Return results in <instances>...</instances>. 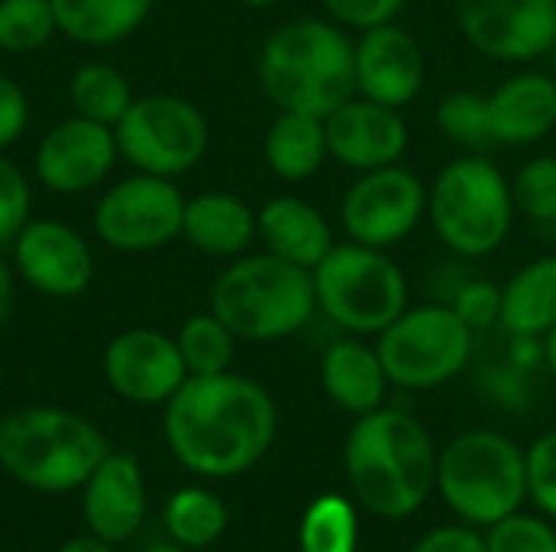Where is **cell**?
I'll list each match as a JSON object with an SVG mask.
<instances>
[{
	"label": "cell",
	"mask_w": 556,
	"mask_h": 552,
	"mask_svg": "<svg viewBox=\"0 0 556 552\" xmlns=\"http://www.w3.org/2000/svg\"><path fill=\"white\" fill-rule=\"evenodd\" d=\"M26 124H29V101H26V91H23L13 78L0 75V153H3L10 143L20 140V133L26 130Z\"/></svg>",
	"instance_id": "39"
},
{
	"label": "cell",
	"mask_w": 556,
	"mask_h": 552,
	"mask_svg": "<svg viewBox=\"0 0 556 552\" xmlns=\"http://www.w3.org/2000/svg\"><path fill=\"white\" fill-rule=\"evenodd\" d=\"M59 33L49 0H0V49L36 52Z\"/></svg>",
	"instance_id": "32"
},
{
	"label": "cell",
	"mask_w": 556,
	"mask_h": 552,
	"mask_svg": "<svg viewBox=\"0 0 556 552\" xmlns=\"http://www.w3.org/2000/svg\"><path fill=\"white\" fill-rule=\"evenodd\" d=\"M29 202L33 195L26 176L0 156V247L13 244V238L29 221Z\"/></svg>",
	"instance_id": "36"
},
{
	"label": "cell",
	"mask_w": 556,
	"mask_h": 552,
	"mask_svg": "<svg viewBox=\"0 0 556 552\" xmlns=\"http://www.w3.org/2000/svg\"><path fill=\"white\" fill-rule=\"evenodd\" d=\"M16 273L42 296L75 299L94 283V254L88 241L62 221H26L13 238Z\"/></svg>",
	"instance_id": "15"
},
{
	"label": "cell",
	"mask_w": 556,
	"mask_h": 552,
	"mask_svg": "<svg viewBox=\"0 0 556 552\" xmlns=\"http://www.w3.org/2000/svg\"><path fill=\"white\" fill-rule=\"evenodd\" d=\"M163 436L182 468L202 478H235L254 468L277 436V403L251 377H186L166 400Z\"/></svg>",
	"instance_id": "1"
},
{
	"label": "cell",
	"mask_w": 556,
	"mask_h": 552,
	"mask_svg": "<svg viewBox=\"0 0 556 552\" xmlns=\"http://www.w3.org/2000/svg\"><path fill=\"white\" fill-rule=\"evenodd\" d=\"M456 26L479 55L525 65L554 46L556 0H456Z\"/></svg>",
	"instance_id": "13"
},
{
	"label": "cell",
	"mask_w": 556,
	"mask_h": 552,
	"mask_svg": "<svg viewBox=\"0 0 556 552\" xmlns=\"http://www.w3.org/2000/svg\"><path fill=\"white\" fill-rule=\"evenodd\" d=\"M81 514L88 534L114 547L140 530L147 514V485L134 455L108 452L101 459V465L81 485Z\"/></svg>",
	"instance_id": "19"
},
{
	"label": "cell",
	"mask_w": 556,
	"mask_h": 552,
	"mask_svg": "<svg viewBox=\"0 0 556 552\" xmlns=\"http://www.w3.org/2000/svg\"><path fill=\"white\" fill-rule=\"evenodd\" d=\"M186 198L173 179L137 172L111 185L94 208V234L111 251L147 254L182 238Z\"/></svg>",
	"instance_id": "12"
},
{
	"label": "cell",
	"mask_w": 556,
	"mask_h": 552,
	"mask_svg": "<svg viewBox=\"0 0 556 552\" xmlns=\"http://www.w3.org/2000/svg\"><path fill=\"white\" fill-rule=\"evenodd\" d=\"M498 325L515 338H544L556 329V254L528 260L502 283Z\"/></svg>",
	"instance_id": "24"
},
{
	"label": "cell",
	"mask_w": 556,
	"mask_h": 552,
	"mask_svg": "<svg viewBox=\"0 0 556 552\" xmlns=\"http://www.w3.org/2000/svg\"><path fill=\"white\" fill-rule=\"evenodd\" d=\"M424 85H427V55L414 33H407L397 20L358 33L355 94L404 111L410 101L420 98Z\"/></svg>",
	"instance_id": "16"
},
{
	"label": "cell",
	"mask_w": 556,
	"mask_h": 552,
	"mask_svg": "<svg viewBox=\"0 0 556 552\" xmlns=\"http://www.w3.org/2000/svg\"><path fill=\"white\" fill-rule=\"evenodd\" d=\"M121 150L114 127L88 120V117H68L55 124L36 146L33 166L36 179L55 192V195H78L94 185L114 169Z\"/></svg>",
	"instance_id": "14"
},
{
	"label": "cell",
	"mask_w": 556,
	"mask_h": 552,
	"mask_svg": "<svg viewBox=\"0 0 556 552\" xmlns=\"http://www.w3.org/2000/svg\"><path fill=\"white\" fill-rule=\"evenodd\" d=\"M489 552H556V534L551 524L511 514L498 524H492V534L485 537Z\"/></svg>",
	"instance_id": "34"
},
{
	"label": "cell",
	"mask_w": 556,
	"mask_h": 552,
	"mask_svg": "<svg viewBox=\"0 0 556 552\" xmlns=\"http://www.w3.org/2000/svg\"><path fill=\"white\" fill-rule=\"evenodd\" d=\"M59 552H114V543H108V540L88 534V537H72L68 543H62V550Z\"/></svg>",
	"instance_id": "42"
},
{
	"label": "cell",
	"mask_w": 556,
	"mask_h": 552,
	"mask_svg": "<svg viewBox=\"0 0 556 552\" xmlns=\"http://www.w3.org/2000/svg\"><path fill=\"white\" fill-rule=\"evenodd\" d=\"M59 33L81 46H114L134 36L156 0H49Z\"/></svg>",
	"instance_id": "26"
},
{
	"label": "cell",
	"mask_w": 556,
	"mask_h": 552,
	"mask_svg": "<svg viewBox=\"0 0 556 552\" xmlns=\"http://www.w3.org/2000/svg\"><path fill=\"white\" fill-rule=\"evenodd\" d=\"M208 309L238 342H280L303 332L316 309L313 270L267 251L235 257L212 283Z\"/></svg>",
	"instance_id": "4"
},
{
	"label": "cell",
	"mask_w": 556,
	"mask_h": 552,
	"mask_svg": "<svg viewBox=\"0 0 556 552\" xmlns=\"http://www.w3.org/2000/svg\"><path fill=\"white\" fill-rule=\"evenodd\" d=\"M104 377L130 403H166L189 377L176 338L156 329H127L104 348Z\"/></svg>",
	"instance_id": "17"
},
{
	"label": "cell",
	"mask_w": 556,
	"mask_h": 552,
	"mask_svg": "<svg viewBox=\"0 0 556 552\" xmlns=\"http://www.w3.org/2000/svg\"><path fill=\"white\" fill-rule=\"evenodd\" d=\"M121 156L137 169L176 179L195 169L208 150L205 114L179 94L134 98L127 114L114 124Z\"/></svg>",
	"instance_id": "10"
},
{
	"label": "cell",
	"mask_w": 556,
	"mask_h": 552,
	"mask_svg": "<svg viewBox=\"0 0 556 552\" xmlns=\"http://www.w3.org/2000/svg\"><path fill=\"white\" fill-rule=\"evenodd\" d=\"M437 488L463 521L492 527L525 504L528 455L495 429H469L440 452Z\"/></svg>",
	"instance_id": "8"
},
{
	"label": "cell",
	"mask_w": 556,
	"mask_h": 552,
	"mask_svg": "<svg viewBox=\"0 0 556 552\" xmlns=\"http://www.w3.org/2000/svg\"><path fill=\"white\" fill-rule=\"evenodd\" d=\"M316 309L349 335H381L407 306L410 283L401 264L368 244H336L313 267Z\"/></svg>",
	"instance_id": "7"
},
{
	"label": "cell",
	"mask_w": 556,
	"mask_h": 552,
	"mask_svg": "<svg viewBox=\"0 0 556 552\" xmlns=\"http://www.w3.org/2000/svg\"><path fill=\"white\" fill-rule=\"evenodd\" d=\"M264 163L283 182H306L329 163L326 120L303 111H277L264 133Z\"/></svg>",
	"instance_id": "25"
},
{
	"label": "cell",
	"mask_w": 556,
	"mask_h": 552,
	"mask_svg": "<svg viewBox=\"0 0 556 552\" xmlns=\"http://www.w3.org/2000/svg\"><path fill=\"white\" fill-rule=\"evenodd\" d=\"M319 381L329 400L355 416H365L384 407L388 397V371L378 355V345L362 342V335H349L332 342L319 361Z\"/></svg>",
	"instance_id": "22"
},
{
	"label": "cell",
	"mask_w": 556,
	"mask_h": 552,
	"mask_svg": "<svg viewBox=\"0 0 556 552\" xmlns=\"http://www.w3.org/2000/svg\"><path fill=\"white\" fill-rule=\"evenodd\" d=\"M257 241L267 254L306 270L339 244L329 218L300 195H274L257 208Z\"/></svg>",
	"instance_id": "21"
},
{
	"label": "cell",
	"mask_w": 556,
	"mask_h": 552,
	"mask_svg": "<svg viewBox=\"0 0 556 552\" xmlns=\"http://www.w3.org/2000/svg\"><path fill=\"white\" fill-rule=\"evenodd\" d=\"M518 218L511 176L485 153L446 163L427 185V221L437 241L466 260L492 257Z\"/></svg>",
	"instance_id": "6"
},
{
	"label": "cell",
	"mask_w": 556,
	"mask_h": 552,
	"mask_svg": "<svg viewBox=\"0 0 556 552\" xmlns=\"http://www.w3.org/2000/svg\"><path fill=\"white\" fill-rule=\"evenodd\" d=\"M228 527V511L218 495L205 488H182L166 504V530L186 550L212 547Z\"/></svg>",
	"instance_id": "28"
},
{
	"label": "cell",
	"mask_w": 556,
	"mask_h": 552,
	"mask_svg": "<svg viewBox=\"0 0 556 552\" xmlns=\"http://www.w3.org/2000/svg\"><path fill=\"white\" fill-rule=\"evenodd\" d=\"M257 81L277 111L326 117L355 94V39L329 16L287 20L261 46Z\"/></svg>",
	"instance_id": "3"
},
{
	"label": "cell",
	"mask_w": 556,
	"mask_h": 552,
	"mask_svg": "<svg viewBox=\"0 0 556 552\" xmlns=\"http://www.w3.org/2000/svg\"><path fill=\"white\" fill-rule=\"evenodd\" d=\"M244 7H254V10H267V7H274V3H280V0H241Z\"/></svg>",
	"instance_id": "45"
},
{
	"label": "cell",
	"mask_w": 556,
	"mask_h": 552,
	"mask_svg": "<svg viewBox=\"0 0 556 552\" xmlns=\"http://www.w3.org/2000/svg\"><path fill=\"white\" fill-rule=\"evenodd\" d=\"M323 120H326L329 159L355 172L394 166L404 159L410 146V127L401 107H388L362 94H352Z\"/></svg>",
	"instance_id": "18"
},
{
	"label": "cell",
	"mask_w": 556,
	"mask_h": 552,
	"mask_svg": "<svg viewBox=\"0 0 556 552\" xmlns=\"http://www.w3.org/2000/svg\"><path fill=\"white\" fill-rule=\"evenodd\" d=\"M358 521L345 498L326 495L309 504L300 524V552H355Z\"/></svg>",
	"instance_id": "31"
},
{
	"label": "cell",
	"mask_w": 556,
	"mask_h": 552,
	"mask_svg": "<svg viewBox=\"0 0 556 552\" xmlns=\"http://www.w3.org/2000/svg\"><path fill=\"white\" fill-rule=\"evenodd\" d=\"M528 495L531 501L556 517V429L544 433L528 452Z\"/></svg>",
	"instance_id": "37"
},
{
	"label": "cell",
	"mask_w": 556,
	"mask_h": 552,
	"mask_svg": "<svg viewBox=\"0 0 556 552\" xmlns=\"http://www.w3.org/2000/svg\"><path fill=\"white\" fill-rule=\"evenodd\" d=\"M450 306H453V309L459 312V319L479 335V332L498 325V319H502V283L485 280V277L466 280V283L453 293Z\"/></svg>",
	"instance_id": "35"
},
{
	"label": "cell",
	"mask_w": 556,
	"mask_h": 552,
	"mask_svg": "<svg viewBox=\"0 0 556 552\" xmlns=\"http://www.w3.org/2000/svg\"><path fill=\"white\" fill-rule=\"evenodd\" d=\"M544 364H547V371L556 377V329H551L544 335Z\"/></svg>",
	"instance_id": "43"
},
{
	"label": "cell",
	"mask_w": 556,
	"mask_h": 552,
	"mask_svg": "<svg viewBox=\"0 0 556 552\" xmlns=\"http://www.w3.org/2000/svg\"><path fill=\"white\" fill-rule=\"evenodd\" d=\"M326 16L332 23H339L342 29H371V26H381V23H394L407 0H319Z\"/></svg>",
	"instance_id": "38"
},
{
	"label": "cell",
	"mask_w": 556,
	"mask_h": 552,
	"mask_svg": "<svg viewBox=\"0 0 556 552\" xmlns=\"http://www.w3.org/2000/svg\"><path fill=\"white\" fill-rule=\"evenodd\" d=\"M182 364L189 371V377H212V374H225L231 371L235 361V332L208 309L199 316H189L176 335Z\"/></svg>",
	"instance_id": "29"
},
{
	"label": "cell",
	"mask_w": 556,
	"mask_h": 552,
	"mask_svg": "<svg viewBox=\"0 0 556 552\" xmlns=\"http://www.w3.org/2000/svg\"><path fill=\"white\" fill-rule=\"evenodd\" d=\"M489 98V120L495 146H534L556 127V75L525 68L495 85Z\"/></svg>",
	"instance_id": "20"
},
{
	"label": "cell",
	"mask_w": 556,
	"mask_h": 552,
	"mask_svg": "<svg viewBox=\"0 0 556 552\" xmlns=\"http://www.w3.org/2000/svg\"><path fill=\"white\" fill-rule=\"evenodd\" d=\"M182 238L208 257H241L257 241V211L231 192L186 198Z\"/></svg>",
	"instance_id": "23"
},
{
	"label": "cell",
	"mask_w": 556,
	"mask_h": 552,
	"mask_svg": "<svg viewBox=\"0 0 556 552\" xmlns=\"http://www.w3.org/2000/svg\"><path fill=\"white\" fill-rule=\"evenodd\" d=\"M433 120H437V130L443 133V140L466 153H485L489 146H495L485 94L450 91L437 101Z\"/></svg>",
	"instance_id": "30"
},
{
	"label": "cell",
	"mask_w": 556,
	"mask_h": 552,
	"mask_svg": "<svg viewBox=\"0 0 556 552\" xmlns=\"http://www.w3.org/2000/svg\"><path fill=\"white\" fill-rule=\"evenodd\" d=\"M511 198L518 215L538 224H556V156L547 153L521 163L511 176Z\"/></svg>",
	"instance_id": "33"
},
{
	"label": "cell",
	"mask_w": 556,
	"mask_h": 552,
	"mask_svg": "<svg viewBox=\"0 0 556 552\" xmlns=\"http://www.w3.org/2000/svg\"><path fill=\"white\" fill-rule=\"evenodd\" d=\"M427 221V182L404 163L358 172L339 202L342 234L391 251Z\"/></svg>",
	"instance_id": "11"
},
{
	"label": "cell",
	"mask_w": 556,
	"mask_h": 552,
	"mask_svg": "<svg viewBox=\"0 0 556 552\" xmlns=\"http://www.w3.org/2000/svg\"><path fill=\"white\" fill-rule=\"evenodd\" d=\"M147 552H189V550H186V547H179V543L173 540V543H156V547H150Z\"/></svg>",
	"instance_id": "44"
},
{
	"label": "cell",
	"mask_w": 556,
	"mask_h": 552,
	"mask_svg": "<svg viewBox=\"0 0 556 552\" xmlns=\"http://www.w3.org/2000/svg\"><path fill=\"white\" fill-rule=\"evenodd\" d=\"M547 55H551V65H554V75H556V39H554V46H551V52H547Z\"/></svg>",
	"instance_id": "46"
},
{
	"label": "cell",
	"mask_w": 556,
	"mask_h": 552,
	"mask_svg": "<svg viewBox=\"0 0 556 552\" xmlns=\"http://www.w3.org/2000/svg\"><path fill=\"white\" fill-rule=\"evenodd\" d=\"M437 459L424 423L391 407L358 416L345 442V472L355 498L388 521L420 511L437 485Z\"/></svg>",
	"instance_id": "2"
},
{
	"label": "cell",
	"mask_w": 556,
	"mask_h": 552,
	"mask_svg": "<svg viewBox=\"0 0 556 552\" xmlns=\"http://www.w3.org/2000/svg\"><path fill=\"white\" fill-rule=\"evenodd\" d=\"M388 381L404 390H433L459 377L476 351V332L450 303L407 306L381 335Z\"/></svg>",
	"instance_id": "9"
},
{
	"label": "cell",
	"mask_w": 556,
	"mask_h": 552,
	"mask_svg": "<svg viewBox=\"0 0 556 552\" xmlns=\"http://www.w3.org/2000/svg\"><path fill=\"white\" fill-rule=\"evenodd\" d=\"M410 552H489V547L469 527H440L427 534Z\"/></svg>",
	"instance_id": "40"
},
{
	"label": "cell",
	"mask_w": 556,
	"mask_h": 552,
	"mask_svg": "<svg viewBox=\"0 0 556 552\" xmlns=\"http://www.w3.org/2000/svg\"><path fill=\"white\" fill-rule=\"evenodd\" d=\"M10 316H13V273L0 260V335H3V329L10 322Z\"/></svg>",
	"instance_id": "41"
},
{
	"label": "cell",
	"mask_w": 556,
	"mask_h": 552,
	"mask_svg": "<svg viewBox=\"0 0 556 552\" xmlns=\"http://www.w3.org/2000/svg\"><path fill=\"white\" fill-rule=\"evenodd\" d=\"M68 98L78 117H88L108 127H114L134 104V91L127 78L114 65H104V62L81 65L68 81Z\"/></svg>",
	"instance_id": "27"
},
{
	"label": "cell",
	"mask_w": 556,
	"mask_h": 552,
	"mask_svg": "<svg viewBox=\"0 0 556 552\" xmlns=\"http://www.w3.org/2000/svg\"><path fill=\"white\" fill-rule=\"evenodd\" d=\"M108 452L98 426L72 410L26 407L0 420L3 472L39 495L81 488Z\"/></svg>",
	"instance_id": "5"
}]
</instances>
